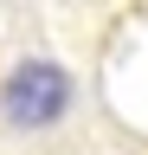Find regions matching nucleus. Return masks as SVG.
Returning <instances> with one entry per match:
<instances>
[{"label": "nucleus", "mask_w": 148, "mask_h": 155, "mask_svg": "<svg viewBox=\"0 0 148 155\" xmlns=\"http://www.w3.org/2000/svg\"><path fill=\"white\" fill-rule=\"evenodd\" d=\"M77 110V78L58 58H20L0 78V129L13 136H45Z\"/></svg>", "instance_id": "1"}]
</instances>
